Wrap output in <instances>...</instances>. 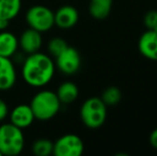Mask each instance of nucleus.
I'll use <instances>...</instances> for the list:
<instances>
[{
  "instance_id": "23",
  "label": "nucleus",
  "mask_w": 157,
  "mask_h": 156,
  "mask_svg": "<svg viewBox=\"0 0 157 156\" xmlns=\"http://www.w3.org/2000/svg\"><path fill=\"white\" fill-rule=\"evenodd\" d=\"M9 24H10V21H6V19L0 18V31H3L8 28Z\"/></svg>"
},
{
  "instance_id": "21",
  "label": "nucleus",
  "mask_w": 157,
  "mask_h": 156,
  "mask_svg": "<svg viewBox=\"0 0 157 156\" xmlns=\"http://www.w3.org/2000/svg\"><path fill=\"white\" fill-rule=\"evenodd\" d=\"M9 113V109H8V105L6 104L3 100L0 98V122L3 121L6 118Z\"/></svg>"
},
{
  "instance_id": "24",
  "label": "nucleus",
  "mask_w": 157,
  "mask_h": 156,
  "mask_svg": "<svg viewBox=\"0 0 157 156\" xmlns=\"http://www.w3.org/2000/svg\"><path fill=\"white\" fill-rule=\"evenodd\" d=\"M0 155H1V153H0Z\"/></svg>"
},
{
  "instance_id": "2",
  "label": "nucleus",
  "mask_w": 157,
  "mask_h": 156,
  "mask_svg": "<svg viewBox=\"0 0 157 156\" xmlns=\"http://www.w3.org/2000/svg\"><path fill=\"white\" fill-rule=\"evenodd\" d=\"M34 118L41 121L50 120L59 112L61 102L55 92L43 90L35 94L30 103Z\"/></svg>"
},
{
  "instance_id": "11",
  "label": "nucleus",
  "mask_w": 157,
  "mask_h": 156,
  "mask_svg": "<svg viewBox=\"0 0 157 156\" xmlns=\"http://www.w3.org/2000/svg\"><path fill=\"white\" fill-rule=\"evenodd\" d=\"M11 123L19 128L29 127L34 121V115L30 105L21 104L16 106L10 113Z\"/></svg>"
},
{
  "instance_id": "16",
  "label": "nucleus",
  "mask_w": 157,
  "mask_h": 156,
  "mask_svg": "<svg viewBox=\"0 0 157 156\" xmlns=\"http://www.w3.org/2000/svg\"><path fill=\"white\" fill-rule=\"evenodd\" d=\"M21 0H0V18L12 21L18 15Z\"/></svg>"
},
{
  "instance_id": "18",
  "label": "nucleus",
  "mask_w": 157,
  "mask_h": 156,
  "mask_svg": "<svg viewBox=\"0 0 157 156\" xmlns=\"http://www.w3.org/2000/svg\"><path fill=\"white\" fill-rule=\"evenodd\" d=\"M54 151V143L49 139L41 138L32 144V152L36 156H48L52 154Z\"/></svg>"
},
{
  "instance_id": "5",
  "label": "nucleus",
  "mask_w": 157,
  "mask_h": 156,
  "mask_svg": "<svg viewBox=\"0 0 157 156\" xmlns=\"http://www.w3.org/2000/svg\"><path fill=\"white\" fill-rule=\"evenodd\" d=\"M26 21L32 29L46 32L55 26V14L47 6H33L26 13Z\"/></svg>"
},
{
  "instance_id": "19",
  "label": "nucleus",
  "mask_w": 157,
  "mask_h": 156,
  "mask_svg": "<svg viewBox=\"0 0 157 156\" xmlns=\"http://www.w3.org/2000/svg\"><path fill=\"white\" fill-rule=\"evenodd\" d=\"M67 43L61 38H55L50 40L49 43H48V51L50 55L56 58L57 56L61 54L66 47H67Z\"/></svg>"
},
{
  "instance_id": "22",
  "label": "nucleus",
  "mask_w": 157,
  "mask_h": 156,
  "mask_svg": "<svg viewBox=\"0 0 157 156\" xmlns=\"http://www.w3.org/2000/svg\"><path fill=\"white\" fill-rule=\"evenodd\" d=\"M150 143L155 150H157V128L150 134Z\"/></svg>"
},
{
  "instance_id": "13",
  "label": "nucleus",
  "mask_w": 157,
  "mask_h": 156,
  "mask_svg": "<svg viewBox=\"0 0 157 156\" xmlns=\"http://www.w3.org/2000/svg\"><path fill=\"white\" fill-rule=\"evenodd\" d=\"M18 48V40L9 31L0 32V57L11 58Z\"/></svg>"
},
{
  "instance_id": "14",
  "label": "nucleus",
  "mask_w": 157,
  "mask_h": 156,
  "mask_svg": "<svg viewBox=\"0 0 157 156\" xmlns=\"http://www.w3.org/2000/svg\"><path fill=\"white\" fill-rule=\"evenodd\" d=\"M113 0H90L89 12L95 19H105L111 12Z\"/></svg>"
},
{
  "instance_id": "3",
  "label": "nucleus",
  "mask_w": 157,
  "mask_h": 156,
  "mask_svg": "<svg viewBox=\"0 0 157 156\" xmlns=\"http://www.w3.org/2000/svg\"><path fill=\"white\" fill-rule=\"evenodd\" d=\"M25 146V138L21 128L12 123L0 126V153L6 156H15L21 153Z\"/></svg>"
},
{
  "instance_id": "1",
  "label": "nucleus",
  "mask_w": 157,
  "mask_h": 156,
  "mask_svg": "<svg viewBox=\"0 0 157 156\" xmlns=\"http://www.w3.org/2000/svg\"><path fill=\"white\" fill-rule=\"evenodd\" d=\"M55 63L49 56L42 52L28 55L21 69V75L26 82L31 87H43L55 75Z\"/></svg>"
},
{
  "instance_id": "9",
  "label": "nucleus",
  "mask_w": 157,
  "mask_h": 156,
  "mask_svg": "<svg viewBox=\"0 0 157 156\" xmlns=\"http://www.w3.org/2000/svg\"><path fill=\"white\" fill-rule=\"evenodd\" d=\"M55 25L60 29H71L77 24L79 19L78 11L72 6H63L56 11Z\"/></svg>"
},
{
  "instance_id": "10",
  "label": "nucleus",
  "mask_w": 157,
  "mask_h": 156,
  "mask_svg": "<svg viewBox=\"0 0 157 156\" xmlns=\"http://www.w3.org/2000/svg\"><path fill=\"white\" fill-rule=\"evenodd\" d=\"M16 81V72L10 58L0 57V91L13 88Z\"/></svg>"
},
{
  "instance_id": "7",
  "label": "nucleus",
  "mask_w": 157,
  "mask_h": 156,
  "mask_svg": "<svg viewBox=\"0 0 157 156\" xmlns=\"http://www.w3.org/2000/svg\"><path fill=\"white\" fill-rule=\"evenodd\" d=\"M57 67L65 75L75 74L81 65V57L78 50L67 46L59 56L56 57Z\"/></svg>"
},
{
  "instance_id": "17",
  "label": "nucleus",
  "mask_w": 157,
  "mask_h": 156,
  "mask_svg": "<svg viewBox=\"0 0 157 156\" xmlns=\"http://www.w3.org/2000/svg\"><path fill=\"white\" fill-rule=\"evenodd\" d=\"M101 98L107 107L114 106V105L119 104V102L121 101L122 93H121V90L118 87L111 86V87L106 88V90L101 94Z\"/></svg>"
},
{
  "instance_id": "8",
  "label": "nucleus",
  "mask_w": 157,
  "mask_h": 156,
  "mask_svg": "<svg viewBox=\"0 0 157 156\" xmlns=\"http://www.w3.org/2000/svg\"><path fill=\"white\" fill-rule=\"evenodd\" d=\"M138 49L144 58L157 61V30H147L141 34Z\"/></svg>"
},
{
  "instance_id": "12",
  "label": "nucleus",
  "mask_w": 157,
  "mask_h": 156,
  "mask_svg": "<svg viewBox=\"0 0 157 156\" xmlns=\"http://www.w3.org/2000/svg\"><path fill=\"white\" fill-rule=\"evenodd\" d=\"M18 44L21 49H23V51L28 55L39 51L42 45L41 32L36 31V30L32 29V28L25 30L21 33V38H19Z\"/></svg>"
},
{
  "instance_id": "20",
  "label": "nucleus",
  "mask_w": 157,
  "mask_h": 156,
  "mask_svg": "<svg viewBox=\"0 0 157 156\" xmlns=\"http://www.w3.org/2000/svg\"><path fill=\"white\" fill-rule=\"evenodd\" d=\"M143 24L147 30H157V10H151L143 17Z\"/></svg>"
},
{
  "instance_id": "6",
  "label": "nucleus",
  "mask_w": 157,
  "mask_h": 156,
  "mask_svg": "<svg viewBox=\"0 0 157 156\" xmlns=\"http://www.w3.org/2000/svg\"><path fill=\"white\" fill-rule=\"evenodd\" d=\"M85 150V144L79 136L66 134L54 143L52 154L56 156H80Z\"/></svg>"
},
{
  "instance_id": "15",
  "label": "nucleus",
  "mask_w": 157,
  "mask_h": 156,
  "mask_svg": "<svg viewBox=\"0 0 157 156\" xmlns=\"http://www.w3.org/2000/svg\"><path fill=\"white\" fill-rule=\"evenodd\" d=\"M56 94L58 96L59 101L61 102V104H71L78 97L79 91L77 86L74 82L65 81V82L61 83L59 86Z\"/></svg>"
},
{
  "instance_id": "4",
  "label": "nucleus",
  "mask_w": 157,
  "mask_h": 156,
  "mask_svg": "<svg viewBox=\"0 0 157 156\" xmlns=\"http://www.w3.org/2000/svg\"><path fill=\"white\" fill-rule=\"evenodd\" d=\"M82 123L89 128H98L107 118V106L99 97H90L80 108Z\"/></svg>"
}]
</instances>
